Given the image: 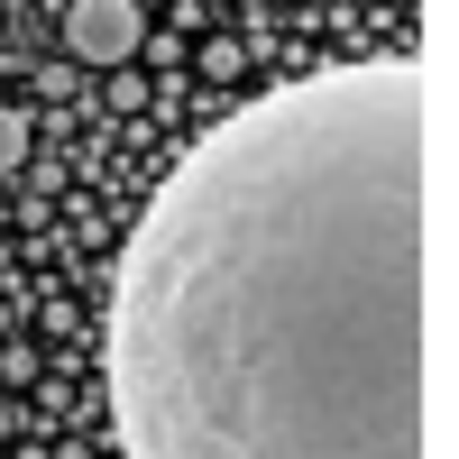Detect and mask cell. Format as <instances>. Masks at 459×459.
<instances>
[{"mask_svg":"<svg viewBox=\"0 0 459 459\" xmlns=\"http://www.w3.org/2000/svg\"><path fill=\"white\" fill-rule=\"evenodd\" d=\"M129 459H432V83L413 56L239 101L110 294Z\"/></svg>","mask_w":459,"mask_h":459,"instance_id":"6da1fadb","label":"cell"},{"mask_svg":"<svg viewBox=\"0 0 459 459\" xmlns=\"http://www.w3.org/2000/svg\"><path fill=\"white\" fill-rule=\"evenodd\" d=\"M138 37H147L138 0H74V19H65V47L83 56V65H129Z\"/></svg>","mask_w":459,"mask_h":459,"instance_id":"7a4b0ae2","label":"cell"},{"mask_svg":"<svg viewBox=\"0 0 459 459\" xmlns=\"http://www.w3.org/2000/svg\"><path fill=\"white\" fill-rule=\"evenodd\" d=\"M19 166H28V120L0 110V175H19Z\"/></svg>","mask_w":459,"mask_h":459,"instance_id":"3957f363","label":"cell"},{"mask_svg":"<svg viewBox=\"0 0 459 459\" xmlns=\"http://www.w3.org/2000/svg\"><path fill=\"white\" fill-rule=\"evenodd\" d=\"M239 65H248V56H239V37H221V47L203 56V74H221V83H230V74H239Z\"/></svg>","mask_w":459,"mask_h":459,"instance_id":"277c9868","label":"cell"}]
</instances>
